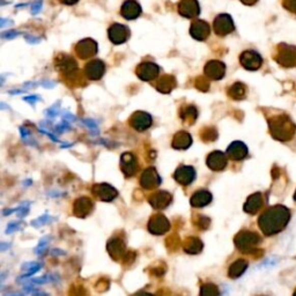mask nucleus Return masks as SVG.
I'll use <instances>...</instances> for the list:
<instances>
[{"instance_id": "nucleus-1", "label": "nucleus", "mask_w": 296, "mask_h": 296, "mask_svg": "<svg viewBox=\"0 0 296 296\" xmlns=\"http://www.w3.org/2000/svg\"><path fill=\"white\" fill-rule=\"evenodd\" d=\"M75 52L81 59L92 58L97 52L96 42L91 40V38H86V40L80 41L75 46Z\"/></svg>"}, {"instance_id": "nucleus-2", "label": "nucleus", "mask_w": 296, "mask_h": 296, "mask_svg": "<svg viewBox=\"0 0 296 296\" xmlns=\"http://www.w3.org/2000/svg\"><path fill=\"white\" fill-rule=\"evenodd\" d=\"M109 38L114 44H123L130 37V29L121 23H114L109 28Z\"/></svg>"}, {"instance_id": "nucleus-3", "label": "nucleus", "mask_w": 296, "mask_h": 296, "mask_svg": "<svg viewBox=\"0 0 296 296\" xmlns=\"http://www.w3.org/2000/svg\"><path fill=\"white\" fill-rule=\"evenodd\" d=\"M152 122L153 121L151 115L145 113V111H137V113L132 115V117L130 119L131 126L139 132L146 131L147 128L151 127Z\"/></svg>"}, {"instance_id": "nucleus-4", "label": "nucleus", "mask_w": 296, "mask_h": 296, "mask_svg": "<svg viewBox=\"0 0 296 296\" xmlns=\"http://www.w3.org/2000/svg\"><path fill=\"white\" fill-rule=\"evenodd\" d=\"M214 32L218 35L225 36L227 34H229L234 31V23L228 14H220L217 16L213 23Z\"/></svg>"}, {"instance_id": "nucleus-5", "label": "nucleus", "mask_w": 296, "mask_h": 296, "mask_svg": "<svg viewBox=\"0 0 296 296\" xmlns=\"http://www.w3.org/2000/svg\"><path fill=\"white\" fill-rule=\"evenodd\" d=\"M158 72H160V67H158L156 64L151 62L143 63L137 67V75L144 81H152L154 79H156Z\"/></svg>"}, {"instance_id": "nucleus-6", "label": "nucleus", "mask_w": 296, "mask_h": 296, "mask_svg": "<svg viewBox=\"0 0 296 296\" xmlns=\"http://www.w3.org/2000/svg\"><path fill=\"white\" fill-rule=\"evenodd\" d=\"M204 72H205V75L207 76L208 79L220 80V79H222V76L225 75L226 66H225V64L222 63V62L209 61L205 65Z\"/></svg>"}, {"instance_id": "nucleus-7", "label": "nucleus", "mask_w": 296, "mask_h": 296, "mask_svg": "<svg viewBox=\"0 0 296 296\" xmlns=\"http://www.w3.org/2000/svg\"><path fill=\"white\" fill-rule=\"evenodd\" d=\"M160 183H161V178H160V176H158L155 168L146 169L143 173V175H141L140 184H141V186L146 189V190H152V189L160 185Z\"/></svg>"}, {"instance_id": "nucleus-8", "label": "nucleus", "mask_w": 296, "mask_h": 296, "mask_svg": "<svg viewBox=\"0 0 296 296\" xmlns=\"http://www.w3.org/2000/svg\"><path fill=\"white\" fill-rule=\"evenodd\" d=\"M93 194L95 195L98 199L103 201H111L117 197L118 192L115 187H113L109 184H96L92 189Z\"/></svg>"}, {"instance_id": "nucleus-9", "label": "nucleus", "mask_w": 296, "mask_h": 296, "mask_svg": "<svg viewBox=\"0 0 296 296\" xmlns=\"http://www.w3.org/2000/svg\"><path fill=\"white\" fill-rule=\"evenodd\" d=\"M178 12L182 16L185 18H195L199 15L200 7L197 0H181L178 4Z\"/></svg>"}, {"instance_id": "nucleus-10", "label": "nucleus", "mask_w": 296, "mask_h": 296, "mask_svg": "<svg viewBox=\"0 0 296 296\" xmlns=\"http://www.w3.org/2000/svg\"><path fill=\"white\" fill-rule=\"evenodd\" d=\"M174 178L176 179V182L182 184V185H189L195 181L196 171L190 166H182L175 171Z\"/></svg>"}, {"instance_id": "nucleus-11", "label": "nucleus", "mask_w": 296, "mask_h": 296, "mask_svg": "<svg viewBox=\"0 0 296 296\" xmlns=\"http://www.w3.org/2000/svg\"><path fill=\"white\" fill-rule=\"evenodd\" d=\"M169 221L162 214H156L148 222V229L152 234H165L169 229Z\"/></svg>"}, {"instance_id": "nucleus-12", "label": "nucleus", "mask_w": 296, "mask_h": 296, "mask_svg": "<svg viewBox=\"0 0 296 296\" xmlns=\"http://www.w3.org/2000/svg\"><path fill=\"white\" fill-rule=\"evenodd\" d=\"M121 168L126 177H131L137 173L138 162H137V158L132 153L126 152L121 156Z\"/></svg>"}, {"instance_id": "nucleus-13", "label": "nucleus", "mask_w": 296, "mask_h": 296, "mask_svg": "<svg viewBox=\"0 0 296 296\" xmlns=\"http://www.w3.org/2000/svg\"><path fill=\"white\" fill-rule=\"evenodd\" d=\"M105 72V65L102 61H92L89 62L85 67V73L88 79L100 80Z\"/></svg>"}, {"instance_id": "nucleus-14", "label": "nucleus", "mask_w": 296, "mask_h": 296, "mask_svg": "<svg viewBox=\"0 0 296 296\" xmlns=\"http://www.w3.org/2000/svg\"><path fill=\"white\" fill-rule=\"evenodd\" d=\"M209 33H211V28L205 21L198 20L191 24L190 34L197 41H205L209 36Z\"/></svg>"}, {"instance_id": "nucleus-15", "label": "nucleus", "mask_w": 296, "mask_h": 296, "mask_svg": "<svg viewBox=\"0 0 296 296\" xmlns=\"http://www.w3.org/2000/svg\"><path fill=\"white\" fill-rule=\"evenodd\" d=\"M56 65H57L58 70L61 71L63 74L65 75H72L74 74L78 70V65L74 62V59L71 58L70 56H59L56 61Z\"/></svg>"}, {"instance_id": "nucleus-16", "label": "nucleus", "mask_w": 296, "mask_h": 296, "mask_svg": "<svg viewBox=\"0 0 296 296\" xmlns=\"http://www.w3.org/2000/svg\"><path fill=\"white\" fill-rule=\"evenodd\" d=\"M206 164H207L209 169H212L214 171L222 170L227 166V157L225 155V153H222V152H219V151L212 152L207 156Z\"/></svg>"}, {"instance_id": "nucleus-17", "label": "nucleus", "mask_w": 296, "mask_h": 296, "mask_svg": "<svg viewBox=\"0 0 296 296\" xmlns=\"http://www.w3.org/2000/svg\"><path fill=\"white\" fill-rule=\"evenodd\" d=\"M141 14V7L136 0H126L122 6V15L126 20H134Z\"/></svg>"}, {"instance_id": "nucleus-18", "label": "nucleus", "mask_w": 296, "mask_h": 296, "mask_svg": "<svg viewBox=\"0 0 296 296\" xmlns=\"http://www.w3.org/2000/svg\"><path fill=\"white\" fill-rule=\"evenodd\" d=\"M171 200H173V197H171L169 192L158 191L149 198V203H151L154 208L164 209L171 203Z\"/></svg>"}, {"instance_id": "nucleus-19", "label": "nucleus", "mask_w": 296, "mask_h": 296, "mask_svg": "<svg viewBox=\"0 0 296 296\" xmlns=\"http://www.w3.org/2000/svg\"><path fill=\"white\" fill-rule=\"evenodd\" d=\"M93 209V203L92 200L89 198H79L78 200L75 201L74 205H73V212L76 217L79 218H85L87 217L89 213L92 212Z\"/></svg>"}, {"instance_id": "nucleus-20", "label": "nucleus", "mask_w": 296, "mask_h": 296, "mask_svg": "<svg viewBox=\"0 0 296 296\" xmlns=\"http://www.w3.org/2000/svg\"><path fill=\"white\" fill-rule=\"evenodd\" d=\"M108 250L110 256H113L116 260L123 259L125 254V244L121 238H114L108 244Z\"/></svg>"}, {"instance_id": "nucleus-21", "label": "nucleus", "mask_w": 296, "mask_h": 296, "mask_svg": "<svg viewBox=\"0 0 296 296\" xmlns=\"http://www.w3.org/2000/svg\"><path fill=\"white\" fill-rule=\"evenodd\" d=\"M192 138L185 131L176 133L173 139V147L175 149H186L191 146Z\"/></svg>"}, {"instance_id": "nucleus-22", "label": "nucleus", "mask_w": 296, "mask_h": 296, "mask_svg": "<svg viewBox=\"0 0 296 296\" xmlns=\"http://www.w3.org/2000/svg\"><path fill=\"white\" fill-rule=\"evenodd\" d=\"M176 85H177V83H176V79L173 75H164L158 79L156 84V89L164 94H168L174 88H176Z\"/></svg>"}, {"instance_id": "nucleus-23", "label": "nucleus", "mask_w": 296, "mask_h": 296, "mask_svg": "<svg viewBox=\"0 0 296 296\" xmlns=\"http://www.w3.org/2000/svg\"><path fill=\"white\" fill-rule=\"evenodd\" d=\"M212 201L211 192L206 190H200L191 197V205L195 207H204Z\"/></svg>"}, {"instance_id": "nucleus-24", "label": "nucleus", "mask_w": 296, "mask_h": 296, "mask_svg": "<svg viewBox=\"0 0 296 296\" xmlns=\"http://www.w3.org/2000/svg\"><path fill=\"white\" fill-rule=\"evenodd\" d=\"M227 154L233 160H241V158L247 155V147L244 146V144L239 143V141H235L227 149Z\"/></svg>"}, {"instance_id": "nucleus-25", "label": "nucleus", "mask_w": 296, "mask_h": 296, "mask_svg": "<svg viewBox=\"0 0 296 296\" xmlns=\"http://www.w3.org/2000/svg\"><path fill=\"white\" fill-rule=\"evenodd\" d=\"M241 63L243 64V66L249 70H254L260 65V58L258 57V55H256L255 52H251V51H247L241 56Z\"/></svg>"}, {"instance_id": "nucleus-26", "label": "nucleus", "mask_w": 296, "mask_h": 296, "mask_svg": "<svg viewBox=\"0 0 296 296\" xmlns=\"http://www.w3.org/2000/svg\"><path fill=\"white\" fill-rule=\"evenodd\" d=\"M43 264L42 263H37V261H32V263H25L22 265V270L25 271L24 274L18 278V282H22L24 280H29L33 274H35L37 271H40L42 268Z\"/></svg>"}, {"instance_id": "nucleus-27", "label": "nucleus", "mask_w": 296, "mask_h": 296, "mask_svg": "<svg viewBox=\"0 0 296 296\" xmlns=\"http://www.w3.org/2000/svg\"><path fill=\"white\" fill-rule=\"evenodd\" d=\"M181 118L186 123H194L197 117H198V111H197L196 106L194 105H184L181 109Z\"/></svg>"}, {"instance_id": "nucleus-28", "label": "nucleus", "mask_w": 296, "mask_h": 296, "mask_svg": "<svg viewBox=\"0 0 296 296\" xmlns=\"http://www.w3.org/2000/svg\"><path fill=\"white\" fill-rule=\"evenodd\" d=\"M203 249V242L200 241L199 238L196 237H190L185 241L184 244V250H185L187 254H199Z\"/></svg>"}, {"instance_id": "nucleus-29", "label": "nucleus", "mask_w": 296, "mask_h": 296, "mask_svg": "<svg viewBox=\"0 0 296 296\" xmlns=\"http://www.w3.org/2000/svg\"><path fill=\"white\" fill-rule=\"evenodd\" d=\"M200 296H219V289L216 285L207 284L201 286Z\"/></svg>"}, {"instance_id": "nucleus-30", "label": "nucleus", "mask_w": 296, "mask_h": 296, "mask_svg": "<svg viewBox=\"0 0 296 296\" xmlns=\"http://www.w3.org/2000/svg\"><path fill=\"white\" fill-rule=\"evenodd\" d=\"M55 220V218H51L49 214H44V216H42L41 218L36 219V220L32 221V226L35 227V228H40L42 226H45L50 224V222H52Z\"/></svg>"}, {"instance_id": "nucleus-31", "label": "nucleus", "mask_w": 296, "mask_h": 296, "mask_svg": "<svg viewBox=\"0 0 296 296\" xmlns=\"http://www.w3.org/2000/svg\"><path fill=\"white\" fill-rule=\"evenodd\" d=\"M57 280V277L53 274H48V276H43L37 279H32L31 286L32 285H42V284H48V282H52Z\"/></svg>"}, {"instance_id": "nucleus-32", "label": "nucleus", "mask_w": 296, "mask_h": 296, "mask_svg": "<svg viewBox=\"0 0 296 296\" xmlns=\"http://www.w3.org/2000/svg\"><path fill=\"white\" fill-rule=\"evenodd\" d=\"M217 137H218V133L216 131V128H213V127L205 128V130L201 132V139L205 141H213L217 139Z\"/></svg>"}, {"instance_id": "nucleus-33", "label": "nucleus", "mask_w": 296, "mask_h": 296, "mask_svg": "<svg viewBox=\"0 0 296 296\" xmlns=\"http://www.w3.org/2000/svg\"><path fill=\"white\" fill-rule=\"evenodd\" d=\"M228 94L233 98H241L244 94L243 86L241 84H235L233 87H230Z\"/></svg>"}, {"instance_id": "nucleus-34", "label": "nucleus", "mask_w": 296, "mask_h": 296, "mask_svg": "<svg viewBox=\"0 0 296 296\" xmlns=\"http://www.w3.org/2000/svg\"><path fill=\"white\" fill-rule=\"evenodd\" d=\"M244 266H246V264L242 263V261H237L233 266H230V277H238L244 271Z\"/></svg>"}, {"instance_id": "nucleus-35", "label": "nucleus", "mask_w": 296, "mask_h": 296, "mask_svg": "<svg viewBox=\"0 0 296 296\" xmlns=\"http://www.w3.org/2000/svg\"><path fill=\"white\" fill-rule=\"evenodd\" d=\"M51 237L50 236H48V237H44V238H42L41 239V242L38 243V246L36 247V249H35V254L36 255H41L43 251L45 250L46 249V246H48V242H49V239H50Z\"/></svg>"}, {"instance_id": "nucleus-36", "label": "nucleus", "mask_w": 296, "mask_h": 296, "mask_svg": "<svg viewBox=\"0 0 296 296\" xmlns=\"http://www.w3.org/2000/svg\"><path fill=\"white\" fill-rule=\"evenodd\" d=\"M29 205H31V203H23L22 205L19 206L18 207L19 218H23V217L27 216V213L29 212Z\"/></svg>"}, {"instance_id": "nucleus-37", "label": "nucleus", "mask_w": 296, "mask_h": 296, "mask_svg": "<svg viewBox=\"0 0 296 296\" xmlns=\"http://www.w3.org/2000/svg\"><path fill=\"white\" fill-rule=\"evenodd\" d=\"M196 86L200 89V91H207L209 87V84L206 79L198 78V80H197V83H196Z\"/></svg>"}, {"instance_id": "nucleus-38", "label": "nucleus", "mask_w": 296, "mask_h": 296, "mask_svg": "<svg viewBox=\"0 0 296 296\" xmlns=\"http://www.w3.org/2000/svg\"><path fill=\"white\" fill-rule=\"evenodd\" d=\"M19 229H21V222H15V221L10 222V225H8L6 228V234H12L13 231L19 230Z\"/></svg>"}, {"instance_id": "nucleus-39", "label": "nucleus", "mask_w": 296, "mask_h": 296, "mask_svg": "<svg viewBox=\"0 0 296 296\" xmlns=\"http://www.w3.org/2000/svg\"><path fill=\"white\" fill-rule=\"evenodd\" d=\"M19 35V33L18 32H15V31H11V32H6V33H4L3 34V38H5V40H12V38H14Z\"/></svg>"}, {"instance_id": "nucleus-40", "label": "nucleus", "mask_w": 296, "mask_h": 296, "mask_svg": "<svg viewBox=\"0 0 296 296\" xmlns=\"http://www.w3.org/2000/svg\"><path fill=\"white\" fill-rule=\"evenodd\" d=\"M198 225H199L200 228H207L208 225H209V219L201 218L198 222Z\"/></svg>"}, {"instance_id": "nucleus-41", "label": "nucleus", "mask_w": 296, "mask_h": 296, "mask_svg": "<svg viewBox=\"0 0 296 296\" xmlns=\"http://www.w3.org/2000/svg\"><path fill=\"white\" fill-rule=\"evenodd\" d=\"M85 123L86 124H88V127L91 128V131L93 132V130L95 131V133H97V126H96V124H95V122H93V121H91V119H86L85 121Z\"/></svg>"}, {"instance_id": "nucleus-42", "label": "nucleus", "mask_w": 296, "mask_h": 296, "mask_svg": "<svg viewBox=\"0 0 296 296\" xmlns=\"http://www.w3.org/2000/svg\"><path fill=\"white\" fill-rule=\"evenodd\" d=\"M41 7H42V2H41V0H38V2H36L33 5V13H34V14H36V13L40 12Z\"/></svg>"}, {"instance_id": "nucleus-43", "label": "nucleus", "mask_w": 296, "mask_h": 296, "mask_svg": "<svg viewBox=\"0 0 296 296\" xmlns=\"http://www.w3.org/2000/svg\"><path fill=\"white\" fill-rule=\"evenodd\" d=\"M57 113H58V106H56V105H53V108H51L50 110L45 111V114H48L49 117H53V116L57 115Z\"/></svg>"}, {"instance_id": "nucleus-44", "label": "nucleus", "mask_w": 296, "mask_h": 296, "mask_svg": "<svg viewBox=\"0 0 296 296\" xmlns=\"http://www.w3.org/2000/svg\"><path fill=\"white\" fill-rule=\"evenodd\" d=\"M40 100V97L36 96V95H33V96H27V97H24V101H27L29 103H34V102H36Z\"/></svg>"}, {"instance_id": "nucleus-45", "label": "nucleus", "mask_w": 296, "mask_h": 296, "mask_svg": "<svg viewBox=\"0 0 296 296\" xmlns=\"http://www.w3.org/2000/svg\"><path fill=\"white\" fill-rule=\"evenodd\" d=\"M62 4H65V5H68V6H71V5H74V4H76L79 2V0H59Z\"/></svg>"}, {"instance_id": "nucleus-46", "label": "nucleus", "mask_w": 296, "mask_h": 296, "mask_svg": "<svg viewBox=\"0 0 296 296\" xmlns=\"http://www.w3.org/2000/svg\"><path fill=\"white\" fill-rule=\"evenodd\" d=\"M25 38H27V41L28 42H31V43H38V38H34V37H32V36H25Z\"/></svg>"}, {"instance_id": "nucleus-47", "label": "nucleus", "mask_w": 296, "mask_h": 296, "mask_svg": "<svg viewBox=\"0 0 296 296\" xmlns=\"http://www.w3.org/2000/svg\"><path fill=\"white\" fill-rule=\"evenodd\" d=\"M64 254H65V252H64V251H58V249H57V250H53V251H52V255H53V256L64 255Z\"/></svg>"}, {"instance_id": "nucleus-48", "label": "nucleus", "mask_w": 296, "mask_h": 296, "mask_svg": "<svg viewBox=\"0 0 296 296\" xmlns=\"http://www.w3.org/2000/svg\"><path fill=\"white\" fill-rule=\"evenodd\" d=\"M33 296H49V295L45 294V293H42V291H35Z\"/></svg>"}, {"instance_id": "nucleus-49", "label": "nucleus", "mask_w": 296, "mask_h": 296, "mask_svg": "<svg viewBox=\"0 0 296 296\" xmlns=\"http://www.w3.org/2000/svg\"><path fill=\"white\" fill-rule=\"evenodd\" d=\"M10 247V244H6V243H2V251H5L6 248Z\"/></svg>"}, {"instance_id": "nucleus-50", "label": "nucleus", "mask_w": 296, "mask_h": 296, "mask_svg": "<svg viewBox=\"0 0 296 296\" xmlns=\"http://www.w3.org/2000/svg\"><path fill=\"white\" fill-rule=\"evenodd\" d=\"M133 296H153L152 294H148V293H139V294H136Z\"/></svg>"}, {"instance_id": "nucleus-51", "label": "nucleus", "mask_w": 296, "mask_h": 296, "mask_svg": "<svg viewBox=\"0 0 296 296\" xmlns=\"http://www.w3.org/2000/svg\"><path fill=\"white\" fill-rule=\"evenodd\" d=\"M243 2H244V3H247V4H249V3H252V2H254V0H243Z\"/></svg>"}]
</instances>
